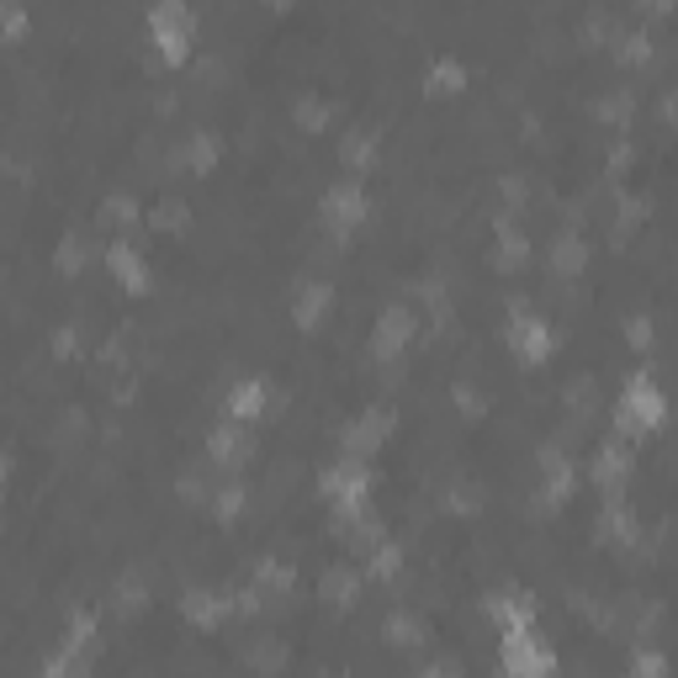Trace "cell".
<instances>
[{"label":"cell","mask_w":678,"mask_h":678,"mask_svg":"<svg viewBox=\"0 0 678 678\" xmlns=\"http://www.w3.org/2000/svg\"><path fill=\"white\" fill-rule=\"evenodd\" d=\"M641 6H647L653 17H662V11H674V0H641Z\"/></svg>","instance_id":"22"},{"label":"cell","mask_w":678,"mask_h":678,"mask_svg":"<svg viewBox=\"0 0 678 678\" xmlns=\"http://www.w3.org/2000/svg\"><path fill=\"white\" fill-rule=\"evenodd\" d=\"M461 85H466V70H461L456 59H435V64H430V91L451 96V91H461Z\"/></svg>","instance_id":"15"},{"label":"cell","mask_w":678,"mask_h":678,"mask_svg":"<svg viewBox=\"0 0 678 678\" xmlns=\"http://www.w3.org/2000/svg\"><path fill=\"white\" fill-rule=\"evenodd\" d=\"M413 314L409 308H388V314L377 318V329H371V356L377 361H398L403 350H409V339H413Z\"/></svg>","instance_id":"8"},{"label":"cell","mask_w":678,"mask_h":678,"mask_svg":"<svg viewBox=\"0 0 678 678\" xmlns=\"http://www.w3.org/2000/svg\"><path fill=\"white\" fill-rule=\"evenodd\" d=\"M0 11H6V38H11V43H22V38H27V11H22V0H0Z\"/></svg>","instance_id":"18"},{"label":"cell","mask_w":678,"mask_h":678,"mask_svg":"<svg viewBox=\"0 0 678 678\" xmlns=\"http://www.w3.org/2000/svg\"><path fill=\"white\" fill-rule=\"evenodd\" d=\"M573 483H578V477H573V461L546 456V472H541V499H546L552 508L567 504V499H573Z\"/></svg>","instance_id":"11"},{"label":"cell","mask_w":678,"mask_h":678,"mask_svg":"<svg viewBox=\"0 0 678 678\" xmlns=\"http://www.w3.org/2000/svg\"><path fill=\"white\" fill-rule=\"evenodd\" d=\"M318 487H323L329 504L345 508V514L356 520V514L366 508V499H371V472L361 466V456H345V461H335V466H323Z\"/></svg>","instance_id":"4"},{"label":"cell","mask_w":678,"mask_h":678,"mask_svg":"<svg viewBox=\"0 0 678 678\" xmlns=\"http://www.w3.org/2000/svg\"><path fill=\"white\" fill-rule=\"evenodd\" d=\"M626 445L615 440V445H605L599 456H594V483L599 487H609V493H620V483H626Z\"/></svg>","instance_id":"13"},{"label":"cell","mask_w":678,"mask_h":678,"mask_svg":"<svg viewBox=\"0 0 678 678\" xmlns=\"http://www.w3.org/2000/svg\"><path fill=\"white\" fill-rule=\"evenodd\" d=\"M148 43H154V53L165 59V64H186L192 59V43H196V11L186 6V0H154L148 6Z\"/></svg>","instance_id":"1"},{"label":"cell","mask_w":678,"mask_h":678,"mask_svg":"<svg viewBox=\"0 0 678 678\" xmlns=\"http://www.w3.org/2000/svg\"><path fill=\"white\" fill-rule=\"evenodd\" d=\"M583 260H588V249H583L578 234H562V239L552 244V270H562V276H578Z\"/></svg>","instance_id":"14"},{"label":"cell","mask_w":678,"mask_h":678,"mask_svg":"<svg viewBox=\"0 0 678 678\" xmlns=\"http://www.w3.org/2000/svg\"><path fill=\"white\" fill-rule=\"evenodd\" d=\"M270 409V382L266 377H239L228 398H223V413L234 419V424H260Z\"/></svg>","instance_id":"7"},{"label":"cell","mask_w":678,"mask_h":678,"mask_svg":"<svg viewBox=\"0 0 678 678\" xmlns=\"http://www.w3.org/2000/svg\"><path fill=\"white\" fill-rule=\"evenodd\" d=\"M318 213H323V228L345 239V234H356V228L371 218V196H366V186L356 175H345V181H335V186L323 192Z\"/></svg>","instance_id":"3"},{"label":"cell","mask_w":678,"mask_h":678,"mask_svg":"<svg viewBox=\"0 0 678 678\" xmlns=\"http://www.w3.org/2000/svg\"><path fill=\"white\" fill-rule=\"evenodd\" d=\"M53 266H59V276H80V270H85V239H80V234L59 239V255H53Z\"/></svg>","instance_id":"16"},{"label":"cell","mask_w":678,"mask_h":678,"mask_svg":"<svg viewBox=\"0 0 678 678\" xmlns=\"http://www.w3.org/2000/svg\"><path fill=\"white\" fill-rule=\"evenodd\" d=\"M106 270H112V281H117L127 297H144L148 291V260H144V249L138 244H127V239H112L106 244Z\"/></svg>","instance_id":"6"},{"label":"cell","mask_w":678,"mask_h":678,"mask_svg":"<svg viewBox=\"0 0 678 678\" xmlns=\"http://www.w3.org/2000/svg\"><path fill=\"white\" fill-rule=\"evenodd\" d=\"M101 218L106 223H138V202H133V196H106V202H101Z\"/></svg>","instance_id":"17"},{"label":"cell","mask_w":678,"mask_h":678,"mask_svg":"<svg viewBox=\"0 0 678 678\" xmlns=\"http://www.w3.org/2000/svg\"><path fill=\"white\" fill-rule=\"evenodd\" d=\"M218 154H223L218 133H207V127H202V133H192V138H186V148H181V165L192 170V175H207V170L218 165Z\"/></svg>","instance_id":"12"},{"label":"cell","mask_w":678,"mask_h":678,"mask_svg":"<svg viewBox=\"0 0 678 678\" xmlns=\"http://www.w3.org/2000/svg\"><path fill=\"white\" fill-rule=\"evenodd\" d=\"M371 573H398V546H377V557H371Z\"/></svg>","instance_id":"21"},{"label":"cell","mask_w":678,"mask_h":678,"mask_svg":"<svg viewBox=\"0 0 678 678\" xmlns=\"http://www.w3.org/2000/svg\"><path fill=\"white\" fill-rule=\"evenodd\" d=\"M53 356H59V361L80 356V335H74V329H59V335H53Z\"/></svg>","instance_id":"20"},{"label":"cell","mask_w":678,"mask_h":678,"mask_svg":"<svg viewBox=\"0 0 678 678\" xmlns=\"http://www.w3.org/2000/svg\"><path fill=\"white\" fill-rule=\"evenodd\" d=\"M382 440H388V413L371 409V413H361V419H350V430H345V451L366 461Z\"/></svg>","instance_id":"10"},{"label":"cell","mask_w":678,"mask_h":678,"mask_svg":"<svg viewBox=\"0 0 678 678\" xmlns=\"http://www.w3.org/2000/svg\"><path fill=\"white\" fill-rule=\"evenodd\" d=\"M329 308H335V287H329V281H308V287H297V297H291V318H297V329H308V335L329 318Z\"/></svg>","instance_id":"9"},{"label":"cell","mask_w":678,"mask_h":678,"mask_svg":"<svg viewBox=\"0 0 678 678\" xmlns=\"http://www.w3.org/2000/svg\"><path fill=\"white\" fill-rule=\"evenodd\" d=\"M186 615L202 620V626H213V620L223 615V599H202V594H192V599H186Z\"/></svg>","instance_id":"19"},{"label":"cell","mask_w":678,"mask_h":678,"mask_svg":"<svg viewBox=\"0 0 678 678\" xmlns=\"http://www.w3.org/2000/svg\"><path fill=\"white\" fill-rule=\"evenodd\" d=\"M508 350L520 356L525 366H541L552 361V350H557V335H552V323L531 308H514L508 314Z\"/></svg>","instance_id":"5"},{"label":"cell","mask_w":678,"mask_h":678,"mask_svg":"<svg viewBox=\"0 0 678 678\" xmlns=\"http://www.w3.org/2000/svg\"><path fill=\"white\" fill-rule=\"evenodd\" d=\"M668 424V398L653 377H626V388L615 398V430L620 435H657Z\"/></svg>","instance_id":"2"}]
</instances>
